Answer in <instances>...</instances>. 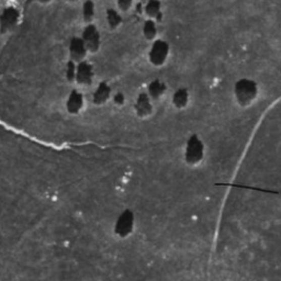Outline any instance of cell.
I'll list each match as a JSON object with an SVG mask.
<instances>
[{"label": "cell", "mask_w": 281, "mask_h": 281, "mask_svg": "<svg viewBox=\"0 0 281 281\" xmlns=\"http://www.w3.org/2000/svg\"><path fill=\"white\" fill-rule=\"evenodd\" d=\"M93 79V68L88 62H82L76 68V82L79 85L89 86Z\"/></svg>", "instance_id": "obj_6"}, {"label": "cell", "mask_w": 281, "mask_h": 281, "mask_svg": "<svg viewBox=\"0 0 281 281\" xmlns=\"http://www.w3.org/2000/svg\"><path fill=\"white\" fill-rule=\"evenodd\" d=\"M83 41L86 45L87 51L91 54H95L100 48V34L99 31L93 24H88L83 32Z\"/></svg>", "instance_id": "obj_5"}, {"label": "cell", "mask_w": 281, "mask_h": 281, "mask_svg": "<svg viewBox=\"0 0 281 281\" xmlns=\"http://www.w3.org/2000/svg\"><path fill=\"white\" fill-rule=\"evenodd\" d=\"M135 112L137 117L146 118L152 115L153 105L151 102V98L145 92H142L139 95L135 102Z\"/></svg>", "instance_id": "obj_8"}, {"label": "cell", "mask_w": 281, "mask_h": 281, "mask_svg": "<svg viewBox=\"0 0 281 281\" xmlns=\"http://www.w3.org/2000/svg\"><path fill=\"white\" fill-rule=\"evenodd\" d=\"M66 77L68 82H73L74 79H76V67L73 61H70L66 66Z\"/></svg>", "instance_id": "obj_18"}, {"label": "cell", "mask_w": 281, "mask_h": 281, "mask_svg": "<svg viewBox=\"0 0 281 281\" xmlns=\"http://www.w3.org/2000/svg\"><path fill=\"white\" fill-rule=\"evenodd\" d=\"M234 93L237 103L242 107H248L258 96L257 84L254 80L243 78L235 84Z\"/></svg>", "instance_id": "obj_1"}, {"label": "cell", "mask_w": 281, "mask_h": 281, "mask_svg": "<svg viewBox=\"0 0 281 281\" xmlns=\"http://www.w3.org/2000/svg\"><path fill=\"white\" fill-rule=\"evenodd\" d=\"M110 96H111V88L108 86V84L104 82L100 83L96 91L93 92V96H92L93 103L97 105H101L108 101Z\"/></svg>", "instance_id": "obj_11"}, {"label": "cell", "mask_w": 281, "mask_h": 281, "mask_svg": "<svg viewBox=\"0 0 281 281\" xmlns=\"http://www.w3.org/2000/svg\"><path fill=\"white\" fill-rule=\"evenodd\" d=\"M168 54H170V45H168V43L163 40L155 41L148 54L149 62L155 66L164 65L168 58Z\"/></svg>", "instance_id": "obj_4"}, {"label": "cell", "mask_w": 281, "mask_h": 281, "mask_svg": "<svg viewBox=\"0 0 281 281\" xmlns=\"http://www.w3.org/2000/svg\"><path fill=\"white\" fill-rule=\"evenodd\" d=\"M87 53H88V51H87L83 39H80V37H74V39H72L70 44V54L72 59L71 61L82 63V62H84Z\"/></svg>", "instance_id": "obj_7"}, {"label": "cell", "mask_w": 281, "mask_h": 281, "mask_svg": "<svg viewBox=\"0 0 281 281\" xmlns=\"http://www.w3.org/2000/svg\"><path fill=\"white\" fill-rule=\"evenodd\" d=\"M143 33L147 40H153L156 37L157 34V28H156V24L153 20H147L144 23V29H143Z\"/></svg>", "instance_id": "obj_16"}, {"label": "cell", "mask_w": 281, "mask_h": 281, "mask_svg": "<svg viewBox=\"0 0 281 281\" xmlns=\"http://www.w3.org/2000/svg\"><path fill=\"white\" fill-rule=\"evenodd\" d=\"M118 6L120 7L121 10L127 11L128 9H130L131 6H132V3H131V2H119Z\"/></svg>", "instance_id": "obj_20"}, {"label": "cell", "mask_w": 281, "mask_h": 281, "mask_svg": "<svg viewBox=\"0 0 281 281\" xmlns=\"http://www.w3.org/2000/svg\"><path fill=\"white\" fill-rule=\"evenodd\" d=\"M84 107V97L77 90H73L67 99L66 108L71 115H77Z\"/></svg>", "instance_id": "obj_10"}, {"label": "cell", "mask_w": 281, "mask_h": 281, "mask_svg": "<svg viewBox=\"0 0 281 281\" xmlns=\"http://www.w3.org/2000/svg\"><path fill=\"white\" fill-rule=\"evenodd\" d=\"M204 157V145L202 141L199 139L198 135H191L190 139L187 142L185 159L187 164L196 166L202 161Z\"/></svg>", "instance_id": "obj_2"}, {"label": "cell", "mask_w": 281, "mask_h": 281, "mask_svg": "<svg viewBox=\"0 0 281 281\" xmlns=\"http://www.w3.org/2000/svg\"><path fill=\"white\" fill-rule=\"evenodd\" d=\"M19 20V12L15 8H7L5 9L2 15V32L5 33L7 31H10L16 27Z\"/></svg>", "instance_id": "obj_9"}, {"label": "cell", "mask_w": 281, "mask_h": 281, "mask_svg": "<svg viewBox=\"0 0 281 281\" xmlns=\"http://www.w3.org/2000/svg\"><path fill=\"white\" fill-rule=\"evenodd\" d=\"M84 20L90 24V22L92 21L93 17H95V5H93L92 2H86L84 4Z\"/></svg>", "instance_id": "obj_17"}, {"label": "cell", "mask_w": 281, "mask_h": 281, "mask_svg": "<svg viewBox=\"0 0 281 281\" xmlns=\"http://www.w3.org/2000/svg\"><path fill=\"white\" fill-rule=\"evenodd\" d=\"M166 89H167V87H166L165 83H163L159 79H155L148 86V93H147V95L149 96V98L159 99L161 96L164 95Z\"/></svg>", "instance_id": "obj_13"}, {"label": "cell", "mask_w": 281, "mask_h": 281, "mask_svg": "<svg viewBox=\"0 0 281 281\" xmlns=\"http://www.w3.org/2000/svg\"><path fill=\"white\" fill-rule=\"evenodd\" d=\"M189 92L186 88H180L173 96V103L177 109H184L188 105Z\"/></svg>", "instance_id": "obj_12"}, {"label": "cell", "mask_w": 281, "mask_h": 281, "mask_svg": "<svg viewBox=\"0 0 281 281\" xmlns=\"http://www.w3.org/2000/svg\"><path fill=\"white\" fill-rule=\"evenodd\" d=\"M107 21L111 29H117L122 23V18L115 9L107 10Z\"/></svg>", "instance_id": "obj_15"}, {"label": "cell", "mask_w": 281, "mask_h": 281, "mask_svg": "<svg viewBox=\"0 0 281 281\" xmlns=\"http://www.w3.org/2000/svg\"><path fill=\"white\" fill-rule=\"evenodd\" d=\"M114 101L118 107H121V105H123L124 102H126V97H124L122 92H118L117 95L114 97Z\"/></svg>", "instance_id": "obj_19"}, {"label": "cell", "mask_w": 281, "mask_h": 281, "mask_svg": "<svg viewBox=\"0 0 281 281\" xmlns=\"http://www.w3.org/2000/svg\"><path fill=\"white\" fill-rule=\"evenodd\" d=\"M145 11L148 17L156 18L157 20H161V11H160V3L159 2H149L146 5Z\"/></svg>", "instance_id": "obj_14"}, {"label": "cell", "mask_w": 281, "mask_h": 281, "mask_svg": "<svg viewBox=\"0 0 281 281\" xmlns=\"http://www.w3.org/2000/svg\"><path fill=\"white\" fill-rule=\"evenodd\" d=\"M134 213L131 210H124L119 215L115 226V233L120 239H126L134 230Z\"/></svg>", "instance_id": "obj_3"}]
</instances>
